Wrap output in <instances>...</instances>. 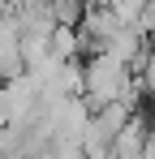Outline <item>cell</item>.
<instances>
[{"label": "cell", "instance_id": "cell-3", "mask_svg": "<svg viewBox=\"0 0 155 159\" xmlns=\"http://www.w3.org/2000/svg\"><path fill=\"white\" fill-rule=\"evenodd\" d=\"M48 56L56 60H69V56H82L78 52V26H65V22H56L48 34Z\"/></svg>", "mask_w": 155, "mask_h": 159}, {"label": "cell", "instance_id": "cell-1", "mask_svg": "<svg viewBox=\"0 0 155 159\" xmlns=\"http://www.w3.org/2000/svg\"><path fill=\"white\" fill-rule=\"evenodd\" d=\"M134 78L129 73V65L121 60V56L112 52H91L82 56V103L91 107H103L108 99H116L121 90H125V82Z\"/></svg>", "mask_w": 155, "mask_h": 159}, {"label": "cell", "instance_id": "cell-2", "mask_svg": "<svg viewBox=\"0 0 155 159\" xmlns=\"http://www.w3.org/2000/svg\"><path fill=\"white\" fill-rule=\"evenodd\" d=\"M17 73H26V65H22V34L13 26V17H0V82L17 78Z\"/></svg>", "mask_w": 155, "mask_h": 159}, {"label": "cell", "instance_id": "cell-4", "mask_svg": "<svg viewBox=\"0 0 155 159\" xmlns=\"http://www.w3.org/2000/svg\"><path fill=\"white\" fill-rule=\"evenodd\" d=\"M0 17H9V0H0Z\"/></svg>", "mask_w": 155, "mask_h": 159}]
</instances>
